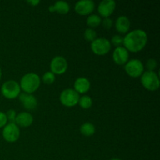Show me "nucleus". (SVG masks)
I'll return each mask as SVG.
<instances>
[{
	"label": "nucleus",
	"instance_id": "f257e3e1",
	"mask_svg": "<svg viewBox=\"0 0 160 160\" xmlns=\"http://www.w3.org/2000/svg\"><path fill=\"white\" fill-rule=\"evenodd\" d=\"M148 42V34L144 30L135 29L127 33L123 37V45L128 52H138L145 48Z\"/></svg>",
	"mask_w": 160,
	"mask_h": 160
},
{
	"label": "nucleus",
	"instance_id": "f03ea898",
	"mask_svg": "<svg viewBox=\"0 0 160 160\" xmlns=\"http://www.w3.org/2000/svg\"><path fill=\"white\" fill-rule=\"evenodd\" d=\"M41 84V78L35 73H28L23 75L20 79V86L23 92L31 94L38 90Z\"/></svg>",
	"mask_w": 160,
	"mask_h": 160
},
{
	"label": "nucleus",
	"instance_id": "7ed1b4c3",
	"mask_svg": "<svg viewBox=\"0 0 160 160\" xmlns=\"http://www.w3.org/2000/svg\"><path fill=\"white\" fill-rule=\"evenodd\" d=\"M141 82L142 85L149 91H156L159 88L160 81L159 75L155 71L143 72L141 76Z\"/></svg>",
	"mask_w": 160,
	"mask_h": 160
},
{
	"label": "nucleus",
	"instance_id": "20e7f679",
	"mask_svg": "<svg viewBox=\"0 0 160 160\" xmlns=\"http://www.w3.org/2000/svg\"><path fill=\"white\" fill-rule=\"evenodd\" d=\"M20 86L18 83L14 80L6 81L2 84L1 92L3 96L9 99H13L19 96L20 94Z\"/></svg>",
	"mask_w": 160,
	"mask_h": 160
},
{
	"label": "nucleus",
	"instance_id": "39448f33",
	"mask_svg": "<svg viewBox=\"0 0 160 160\" xmlns=\"http://www.w3.org/2000/svg\"><path fill=\"white\" fill-rule=\"evenodd\" d=\"M79 94L73 88L64 89L59 95L61 103L67 107L76 106L79 101Z\"/></svg>",
	"mask_w": 160,
	"mask_h": 160
},
{
	"label": "nucleus",
	"instance_id": "423d86ee",
	"mask_svg": "<svg viewBox=\"0 0 160 160\" xmlns=\"http://www.w3.org/2000/svg\"><path fill=\"white\" fill-rule=\"evenodd\" d=\"M125 71L132 78H138L144 72V65L140 59H132L128 60L124 65Z\"/></svg>",
	"mask_w": 160,
	"mask_h": 160
},
{
	"label": "nucleus",
	"instance_id": "0eeeda50",
	"mask_svg": "<svg viewBox=\"0 0 160 160\" xmlns=\"http://www.w3.org/2000/svg\"><path fill=\"white\" fill-rule=\"evenodd\" d=\"M91 48L94 53L102 56L109 52L111 49L110 41L106 38H97L92 42Z\"/></svg>",
	"mask_w": 160,
	"mask_h": 160
},
{
	"label": "nucleus",
	"instance_id": "6e6552de",
	"mask_svg": "<svg viewBox=\"0 0 160 160\" xmlns=\"http://www.w3.org/2000/svg\"><path fill=\"white\" fill-rule=\"evenodd\" d=\"M2 137L6 142H14L20 138V131L19 127L15 123H8L3 128Z\"/></svg>",
	"mask_w": 160,
	"mask_h": 160
},
{
	"label": "nucleus",
	"instance_id": "1a4fd4ad",
	"mask_svg": "<svg viewBox=\"0 0 160 160\" xmlns=\"http://www.w3.org/2000/svg\"><path fill=\"white\" fill-rule=\"evenodd\" d=\"M68 62L66 58L62 56H56L51 60L50 69L54 74H62L67 71Z\"/></svg>",
	"mask_w": 160,
	"mask_h": 160
},
{
	"label": "nucleus",
	"instance_id": "9d476101",
	"mask_svg": "<svg viewBox=\"0 0 160 160\" xmlns=\"http://www.w3.org/2000/svg\"><path fill=\"white\" fill-rule=\"evenodd\" d=\"M95 2L92 0H80L74 6L75 11L81 15H90L95 9Z\"/></svg>",
	"mask_w": 160,
	"mask_h": 160
},
{
	"label": "nucleus",
	"instance_id": "9b49d317",
	"mask_svg": "<svg viewBox=\"0 0 160 160\" xmlns=\"http://www.w3.org/2000/svg\"><path fill=\"white\" fill-rule=\"evenodd\" d=\"M112 59L118 65H125L129 60V52L123 46L116 47L112 52Z\"/></svg>",
	"mask_w": 160,
	"mask_h": 160
},
{
	"label": "nucleus",
	"instance_id": "f8f14e48",
	"mask_svg": "<svg viewBox=\"0 0 160 160\" xmlns=\"http://www.w3.org/2000/svg\"><path fill=\"white\" fill-rule=\"evenodd\" d=\"M116 9V2L114 0H102L98 4V12L104 17H109Z\"/></svg>",
	"mask_w": 160,
	"mask_h": 160
},
{
	"label": "nucleus",
	"instance_id": "ddd939ff",
	"mask_svg": "<svg viewBox=\"0 0 160 160\" xmlns=\"http://www.w3.org/2000/svg\"><path fill=\"white\" fill-rule=\"evenodd\" d=\"M19 99L20 102L23 106V107L29 110L35 109L38 106V100L34 95L32 94L26 93V92H22L19 95Z\"/></svg>",
	"mask_w": 160,
	"mask_h": 160
},
{
	"label": "nucleus",
	"instance_id": "4468645a",
	"mask_svg": "<svg viewBox=\"0 0 160 160\" xmlns=\"http://www.w3.org/2000/svg\"><path fill=\"white\" fill-rule=\"evenodd\" d=\"M34 121L33 116L28 112H20L17 114L15 119V123L17 126L27 128L32 124Z\"/></svg>",
	"mask_w": 160,
	"mask_h": 160
},
{
	"label": "nucleus",
	"instance_id": "2eb2a0df",
	"mask_svg": "<svg viewBox=\"0 0 160 160\" xmlns=\"http://www.w3.org/2000/svg\"><path fill=\"white\" fill-rule=\"evenodd\" d=\"M90 81H89L87 78H84V77H80V78H78L75 80L74 84H73L74 90L76 91L78 94L86 93V92L90 89Z\"/></svg>",
	"mask_w": 160,
	"mask_h": 160
},
{
	"label": "nucleus",
	"instance_id": "dca6fc26",
	"mask_svg": "<svg viewBox=\"0 0 160 160\" xmlns=\"http://www.w3.org/2000/svg\"><path fill=\"white\" fill-rule=\"evenodd\" d=\"M131 27V21L127 16H120L115 22V28L121 34L128 33Z\"/></svg>",
	"mask_w": 160,
	"mask_h": 160
},
{
	"label": "nucleus",
	"instance_id": "f3484780",
	"mask_svg": "<svg viewBox=\"0 0 160 160\" xmlns=\"http://www.w3.org/2000/svg\"><path fill=\"white\" fill-rule=\"evenodd\" d=\"M53 7H54V12H57L58 13L60 14L68 13L70 9V4L62 0L56 2L55 4H53Z\"/></svg>",
	"mask_w": 160,
	"mask_h": 160
},
{
	"label": "nucleus",
	"instance_id": "a211bd4d",
	"mask_svg": "<svg viewBox=\"0 0 160 160\" xmlns=\"http://www.w3.org/2000/svg\"><path fill=\"white\" fill-rule=\"evenodd\" d=\"M80 131H81L83 135L86 136V137H89V136H92L95 134V128L93 123L86 122V123L81 124V128H80Z\"/></svg>",
	"mask_w": 160,
	"mask_h": 160
},
{
	"label": "nucleus",
	"instance_id": "6ab92c4d",
	"mask_svg": "<svg viewBox=\"0 0 160 160\" xmlns=\"http://www.w3.org/2000/svg\"><path fill=\"white\" fill-rule=\"evenodd\" d=\"M86 23H87L88 26L89 27V28H97V27L99 26L102 23V18L100 17V16H98V14H90L88 16V17L87 18L86 20Z\"/></svg>",
	"mask_w": 160,
	"mask_h": 160
},
{
	"label": "nucleus",
	"instance_id": "aec40b11",
	"mask_svg": "<svg viewBox=\"0 0 160 160\" xmlns=\"http://www.w3.org/2000/svg\"><path fill=\"white\" fill-rule=\"evenodd\" d=\"M78 103H79L80 106L83 109H89L92 106V98L89 95H84L83 96L80 97Z\"/></svg>",
	"mask_w": 160,
	"mask_h": 160
},
{
	"label": "nucleus",
	"instance_id": "412c9836",
	"mask_svg": "<svg viewBox=\"0 0 160 160\" xmlns=\"http://www.w3.org/2000/svg\"><path fill=\"white\" fill-rule=\"evenodd\" d=\"M84 38L89 42H93L95 39L97 38V33L92 28H87L84 33Z\"/></svg>",
	"mask_w": 160,
	"mask_h": 160
},
{
	"label": "nucleus",
	"instance_id": "4be33fe9",
	"mask_svg": "<svg viewBox=\"0 0 160 160\" xmlns=\"http://www.w3.org/2000/svg\"><path fill=\"white\" fill-rule=\"evenodd\" d=\"M56 80V75L52 73V71H47L42 76V81L45 84H52Z\"/></svg>",
	"mask_w": 160,
	"mask_h": 160
},
{
	"label": "nucleus",
	"instance_id": "5701e85b",
	"mask_svg": "<svg viewBox=\"0 0 160 160\" xmlns=\"http://www.w3.org/2000/svg\"><path fill=\"white\" fill-rule=\"evenodd\" d=\"M123 42V36L120 35V34H115L111 38V44H112L113 45H115L116 47L122 46Z\"/></svg>",
	"mask_w": 160,
	"mask_h": 160
},
{
	"label": "nucleus",
	"instance_id": "b1692460",
	"mask_svg": "<svg viewBox=\"0 0 160 160\" xmlns=\"http://www.w3.org/2000/svg\"><path fill=\"white\" fill-rule=\"evenodd\" d=\"M145 67L148 69V71H154L156 69V67H157V61L155 59H148L146 62Z\"/></svg>",
	"mask_w": 160,
	"mask_h": 160
},
{
	"label": "nucleus",
	"instance_id": "393cba45",
	"mask_svg": "<svg viewBox=\"0 0 160 160\" xmlns=\"http://www.w3.org/2000/svg\"><path fill=\"white\" fill-rule=\"evenodd\" d=\"M6 117H7V120H9V123H15L16 116H17V112L14 109H9L6 113Z\"/></svg>",
	"mask_w": 160,
	"mask_h": 160
},
{
	"label": "nucleus",
	"instance_id": "a878e982",
	"mask_svg": "<svg viewBox=\"0 0 160 160\" xmlns=\"http://www.w3.org/2000/svg\"><path fill=\"white\" fill-rule=\"evenodd\" d=\"M102 26L104 27L106 29H109L112 27L113 24V22H112V19H110L109 17H105L102 20Z\"/></svg>",
	"mask_w": 160,
	"mask_h": 160
},
{
	"label": "nucleus",
	"instance_id": "bb28decb",
	"mask_svg": "<svg viewBox=\"0 0 160 160\" xmlns=\"http://www.w3.org/2000/svg\"><path fill=\"white\" fill-rule=\"evenodd\" d=\"M7 122L8 120L6 113L0 111V128H4L6 125V123H7Z\"/></svg>",
	"mask_w": 160,
	"mask_h": 160
},
{
	"label": "nucleus",
	"instance_id": "cd10ccee",
	"mask_svg": "<svg viewBox=\"0 0 160 160\" xmlns=\"http://www.w3.org/2000/svg\"><path fill=\"white\" fill-rule=\"evenodd\" d=\"M27 2L31 4V6H36L40 3V1H39V0H28V1H27Z\"/></svg>",
	"mask_w": 160,
	"mask_h": 160
},
{
	"label": "nucleus",
	"instance_id": "c85d7f7f",
	"mask_svg": "<svg viewBox=\"0 0 160 160\" xmlns=\"http://www.w3.org/2000/svg\"><path fill=\"white\" fill-rule=\"evenodd\" d=\"M1 78H2V69L1 67H0V79H1Z\"/></svg>",
	"mask_w": 160,
	"mask_h": 160
},
{
	"label": "nucleus",
	"instance_id": "c756f323",
	"mask_svg": "<svg viewBox=\"0 0 160 160\" xmlns=\"http://www.w3.org/2000/svg\"><path fill=\"white\" fill-rule=\"evenodd\" d=\"M110 160H121L120 159H117V158H114V159H110Z\"/></svg>",
	"mask_w": 160,
	"mask_h": 160
},
{
	"label": "nucleus",
	"instance_id": "7c9ffc66",
	"mask_svg": "<svg viewBox=\"0 0 160 160\" xmlns=\"http://www.w3.org/2000/svg\"><path fill=\"white\" fill-rule=\"evenodd\" d=\"M83 160H88V159H83Z\"/></svg>",
	"mask_w": 160,
	"mask_h": 160
}]
</instances>
